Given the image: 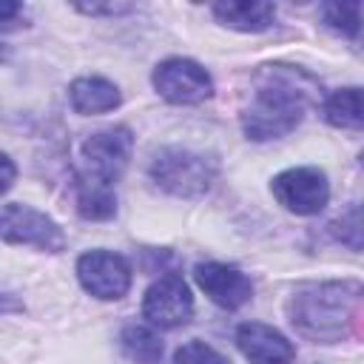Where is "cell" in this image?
<instances>
[{
	"label": "cell",
	"instance_id": "cell-1",
	"mask_svg": "<svg viewBox=\"0 0 364 364\" xmlns=\"http://www.w3.org/2000/svg\"><path fill=\"white\" fill-rule=\"evenodd\" d=\"M318 94V82L296 65H264L256 77V91L242 114V131L253 142L290 134Z\"/></svg>",
	"mask_w": 364,
	"mask_h": 364
},
{
	"label": "cell",
	"instance_id": "cell-2",
	"mask_svg": "<svg viewBox=\"0 0 364 364\" xmlns=\"http://www.w3.org/2000/svg\"><path fill=\"white\" fill-rule=\"evenodd\" d=\"M364 304V284L344 282H318L304 284L293 293L287 304V316L299 336L321 344L341 341L350 327L358 321Z\"/></svg>",
	"mask_w": 364,
	"mask_h": 364
},
{
	"label": "cell",
	"instance_id": "cell-3",
	"mask_svg": "<svg viewBox=\"0 0 364 364\" xmlns=\"http://www.w3.org/2000/svg\"><path fill=\"white\" fill-rule=\"evenodd\" d=\"M219 165L213 156L191 151V148H165L151 162V179L182 199H196L210 191Z\"/></svg>",
	"mask_w": 364,
	"mask_h": 364
},
{
	"label": "cell",
	"instance_id": "cell-4",
	"mask_svg": "<svg viewBox=\"0 0 364 364\" xmlns=\"http://www.w3.org/2000/svg\"><path fill=\"white\" fill-rule=\"evenodd\" d=\"M151 82H154L156 94L173 105H196L213 94L210 74L196 60H188V57L162 60L154 68Z\"/></svg>",
	"mask_w": 364,
	"mask_h": 364
},
{
	"label": "cell",
	"instance_id": "cell-5",
	"mask_svg": "<svg viewBox=\"0 0 364 364\" xmlns=\"http://www.w3.org/2000/svg\"><path fill=\"white\" fill-rule=\"evenodd\" d=\"M270 191L279 199V205L296 216H313V213L324 210V205L330 199L327 173L321 168H310V165L282 171L279 176H273Z\"/></svg>",
	"mask_w": 364,
	"mask_h": 364
},
{
	"label": "cell",
	"instance_id": "cell-6",
	"mask_svg": "<svg viewBox=\"0 0 364 364\" xmlns=\"http://www.w3.org/2000/svg\"><path fill=\"white\" fill-rule=\"evenodd\" d=\"M131 148H134V136L125 125L94 131L82 142V159H85L82 173L91 179H100L105 185H114L122 176V171L128 168Z\"/></svg>",
	"mask_w": 364,
	"mask_h": 364
},
{
	"label": "cell",
	"instance_id": "cell-7",
	"mask_svg": "<svg viewBox=\"0 0 364 364\" xmlns=\"http://www.w3.org/2000/svg\"><path fill=\"white\" fill-rule=\"evenodd\" d=\"M0 233H3V242H9V245H34L48 253H57L65 247L63 228L51 216L40 213L28 205H20V202L3 205Z\"/></svg>",
	"mask_w": 364,
	"mask_h": 364
},
{
	"label": "cell",
	"instance_id": "cell-8",
	"mask_svg": "<svg viewBox=\"0 0 364 364\" xmlns=\"http://www.w3.org/2000/svg\"><path fill=\"white\" fill-rule=\"evenodd\" d=\"M193 313V296L188 282L179 273H162L142 299V316L159 327V330H173L185 324Z\"/></svg>",
	"mask_w": 364,
	"mask_h": 364
},
{
	"label": "cell",
	"instance_id": "cell-9",
	"mask_svg": "<svg viewBox=\"0 0 364 364\" xmlns=\"http://www.w3.org/2000/svg\"><path fill=\"white\" fill-rule=\"evenodd\" d=\"M80 284L97 299H122L131 287V264L111 250H91L82 253L77 262Z\"/></svg>",
	"mask_w": 364,
	"mask_h": 364
},
{
	"label": "cell",
	"instance_id": "cell-10",
	"mask_svg": "<svg viewBox=\"0 0 364 364\" xmlns=\"http://www.w3.org/2000/svg\"><path fill=\"white\" fill-rule=\"evenodd\" d=\"M193 276H196V284L205 290V296L225 310H239L253 299V282L233 264L202 262L196 264Z\"/></svg>",
	"mask_w": 364,
	"mask_h": 364
},
{
	"label": "cell",
	"instance_id": "cell-11",
	"mask_svg": "<svg viewBox=\"0 0 364 364\" xmlns=\"http://www.w3.org/2000/svg\"><path fill=\"white\" fill-rule=\"evenodd\" d=\"M236 344L250 364H293V358H296L293 341L284 333H279L276 327L262 324V321L239 324Z\"/></svg>",
	"mask_w": 364,
	"mask_h": 364
},
{
	"label": "cell",
	"instance_id": "cell-12",
	"mask_svg": "<svg viewBox=\"0 0 364 364\" xmlns=\"http://www.w3.org/2000/svg\"><path fill=\"white\" fill-rule=\"evenodd\" d=\"M213 17L236 31H264L276 17V6L267 0H228L213 3Z\"/></svg>",
	"mask_w": 364,
	"mask_h": 364
},
{
	"label": "cell",
	"instance_id": "cell-13",
	"mask_svg": "<svg viewBox=\"0 0 364 364\" xmlns=\"http://www.w3.org/2000/svg\"><path fill=\"white\" fill-rule=\"evenodd\" d=\"M68 100L77 114H105L122 102V94L105 77H77L68 85Z\"/></svg>",
	"mask_w": 364,
	"mask_h": 364
},
{
	"label": "cell",
	"instance_id": "cell-14",
	"mask_svg": "<svg viewBox=\"0 0 364 364\" xmlns=\"http://www.w3.org/2000/svg\"><path fill=\"white\" fill-rule=\"evenodd\" d=\"M74 191H77V213L82 219H91V222H102V219H111L117 213V193H114V185H105L100 179H91L85 173H77L74 179Z\"/></svg>",
	"mask_w": 364,
	"mask_h": 364
},
{
	"label": "cell",
	"instance_id": "cell-15",
	"mask_svg": "<svg viewBox=\"0 0 364 364\" xmlns=\"http://www.w3.org/2000/svg\"><path fill=\"white\" fill-rule=\"evenodd\" d=\"M321 117L336 128H364V88L350 85L333 91L321 102Z\"/></svg>",
	"mask_w": 364,
	"mask_h": 364
},
{
	"label": "cell",
	"instance_id": "cell-16",
	"mask_svg": "<svg viewBox=\"0 0 364 364\" xmlns=\"http://www.w3.org/2000/svg\"><path fill=\"white\" fill-rule=\"evenodd\" d=\"M321 20L330 31L361 46L364 43V6L361 3H321Z\"/></svg>",
	"mask_w": 364,
	"mask_h": 364
},
{
	"label": "cell",
	"instance_id": "cell-17",
	"mask_svg": "<svg viewBox=\"0 0 364 364\" xmlns=\"http://www.w3.org/2000/svg\"><path fill=\"white\" fill-rule=\"evenodd\" d=\"M119 347L125 353L128 361L134 364H159L162 361V338L142 324H128L119 333Z\"/></svg>",
	"mask_w": 364,
	"mask_h": 364
},
{
	"label": "cell",
	"instance_id": "cell-18",
	"mask_svg": "<svg viewBox=\"0 0 364 364\" xmlns=\"http://www.w3.org/2000/svg\"><path fill=\"white\" fill-rule=\"evenodd\" d=\"M330 236L350 250H364V202L350 205L330 222Z\"/></svg>",
	"mask_w": 364,
	"mask_h": 364
},
{
	"label": "cell",
	"instance_id": "cell-19",
	"mask_svg": "<svg viewBox=\"0 0 364 364\" xmlns=\"http://www.w3.org/2000/svg\"><path fill=\"white\" fill-rule=\"evenodd\" d=\"M176 364H230V361L205 341H188L176 350Z\"/></svg>",
	"mask_w": 364,
	"mask_h": 364
},
{
	"label": "cell",
	"instance_id": "cell-20",
	"mask_svg": "<svg viewBox=\"0 0 364 364\" xmlns=\"http://www.w3.org/2000/svg\"><path fill=\"white\" fill-rule=\"evenodd\" d=\"M134 6L131 3H77V11H82V14H125V11H131Z\"/></svg>",
	"mask_w": 364,
	"mask_h": 364
},
{
	"label": "cell",
	"instance_id": "cell-21",
	"mask_svg": "<svg viewBox=\"0 0 364 364\" xmlns=\"http://www.w3.org/2000/svg\"><path fill=\"white\" fill-rule=\"evenodd\" d=\"M3 171H6V176H3V191H9V188L14 185V165H11V156H9V154L3 156Z\"/></svg>",
	"mask_w": 364,
	"mask_h": 364
},
{
	"label": "cell",
	"instance_id": "cell-22",
	"mask_svg": "<svg viewBox=\"0 0 364 364\" xmlns=\"http://www.w3.org/2000/svg\"><path fill=\"white\" fill-rule=\"evenodd\" d=\"M358 159H361V165H364V151H361V156H358Z\"/></svg>",
	"mask_w": 364,
	"mask_h": 364
}]
</instances>
